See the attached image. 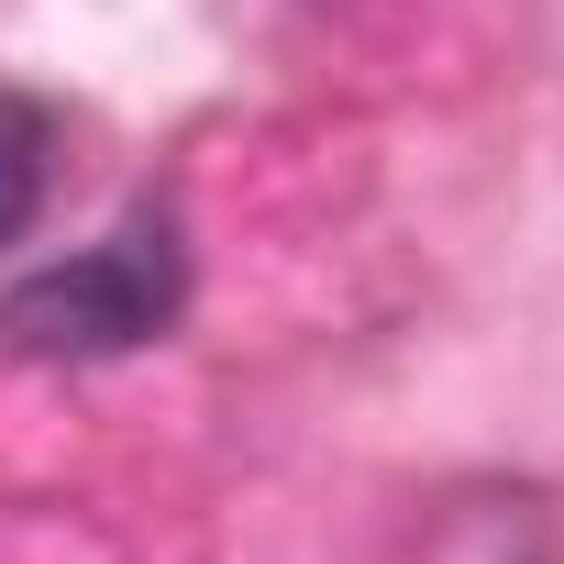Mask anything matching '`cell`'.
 <instances>
[{"label": "cell", "instance_id": "cell-1", "mask_svg": "<svg viewBox=\"0 0 564 564\" xmlns=\"http://www.w3.org/2000/svg\"><path fill=\"white\" fill-rule=\"evenodd\" d=\"M177 311H188V243L177 221L133 210L111 243L34 265L0 300V344L34 366H100V355H144L155 333H177Z\"/></svg>", "mask_w": 564, "mask_h": 564}, {"label": "cell", "instance_id": "cell-2", "mask_svg": "<svg viewBox=\"0 0 564 564\" xmlns=\"http://www.w3.org/2000/svg\"><path fill=\"white\" fill-rule=\"evenodd\" d=\"M45 177H56V122H45L34 100L0 89V243H23V232H34Z\"/></svg>", "mask_w": 564, "mask_h": 564}]
</instances>
